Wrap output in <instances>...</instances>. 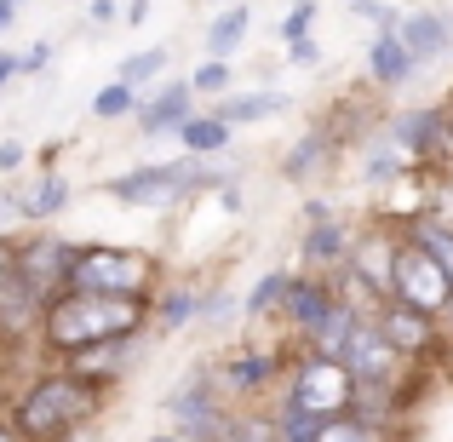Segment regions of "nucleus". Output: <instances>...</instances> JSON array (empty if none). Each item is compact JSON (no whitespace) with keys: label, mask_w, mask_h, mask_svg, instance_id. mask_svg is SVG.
<instances>
[{"label":"nucleus","mask_w":453,"mask_h":442,"mask_svg":"<svg viewBox=\"0 0 453 442\" xmlns=\"http://www.w3.org/2000/svg\"><path fill=\"white\" fill-rule=\"evenodd\" d=\"M219 391H224V379L212 374V368H189V374L166 391V420H173V431L189 437V442H224L230 437L235 414H224Z\"/></svg>","instance_id":"obj_6"},{"label":"nucleus","mask_w":453,"mask_h":442,"mask_svg":"<svg viewBox=\"0 0 453 442\" xmlns=\"http://www.w3.org/2000/svg\"><path fill=\"white\" fill-rule=\"evenodd\" d=\"M356 374L344 362H333V356H316V351H304L299 356V368H293V385H288V408H299L310 414V420H339V414H356Z\"/></svg>","instance_id":"obj_5"},{"label":"nucleus","mask_w":453,"mask_h":442,"mask_svg":"<svg viewBox=\"0 0 453 442\" xmlns=\"http://www.w3.org/2000/svg\"><path fill=\"white\" fill-rule=\"evenodd\" d=\"M23 161H29V150H23L18 138H6V144H0V173H18Z\"/></svg>","instance_id":"obj_33"},{"label":"nucleus","mask_w":453,"mask_h":442,"mask_svg":"<svg viewBox=\"0 0 453 442\" xmlns=\"http://www.w3.org/2000/svg\"><path fill=\"white\" fill-rule=\"evenodd\" d=\"M316 442H390L385 425L367 420V414H339V420H327L316 431Z\"/></svg>","instance_id":"obj_25"},{"label":"nucleus","mask_w":453,"mask_h":442,"mask_svg":"<svg viewBox=\"0 0 453 442\" xmlns=\"http://www.w3.org/2000/svg\"><path fill=\"white\" fill-rule=\"evenodd\" d=\"M150 18V0H127V23H144Z\"/></svg>","instance_id":"obj_39"},{"label":"nucleus","mask_w":453,"mask_h":442,"mask_svg":"<svg viewBox=\"0 0 453 442\" xmlns=\"http://www.w3.org/2000/svg\"><path fill=\"white\" fill-rule=\"evenodd\" d=\"M219 207L224 213H242V190H235V178H230V184H219Z\"/></svg>","instance_id":"obj_36"},{"label":"nucleus","mask_w":453,"mask_h":442,"mask_svg":"<svg viewBox=\"0 0 453 442\" xmlns=\"http://www.w3.org/2000/svg\"><path fill=\"white\" fill-rule=\"evenodd\" d=\"M207 305L212 299L196 293V288L161 293V305H155V333H178V328H189V322H207Z\"/></svg>","instance_id":"obj_21"},{"label":"nucleus","mask_w":453,"mask_h":442,"mask_svg":"<svg viewBox=\"0 0 453 442\" xmlns=\"http://www.w3.org/2000/svg\"><path fill=\"white\" fill-rule=\"evenodd\" d=\"M144 316L150 305L138 299H98V293H64L46 305V328H41V345L52 356H81L92 345H110V339H133L144 333Z\"/></svg>","instance_id":"obj_1"},{"label":"nucleus","mask_w":453,"mask_h":442,"mask_svg":"<svg viewBox=\"0 0 453 442\" xmlns=\"http://www.w3.org/2000/svg\"><path fill=\"white\" fill-rule=\"evenodd\" d=\"M247 29H253V6L247 0H235V6H224L219 18L207 23V58H219V64H230L235 46L247 41Z\"/></svg>","instance_id":"obj_19"},{"label":"nucleus","mask_w":453,"mask_h":442,"mask_svg":"<svg viewBox=\"0 0 453 442\" xmlns=\"http://www.w3.org/2000/svg\"><path fill=\"white\" fill-rule=\"evenodd\" d=\"M442 322H448V328H453V305H448V310H442Z\"/></svg>","instance_id":"obj_42"},{"label":"nucleus","mask_w":453,"mask_h":442,"mask_svg":"<svg viewBox=\"0 0 453 442\" xmlns=\"http://www.w3.org/2000/svg\"><path fill=\"white\" fill-rule=\"evenodd\" d=\"M207 184H230L219 161H196V155H178V161H150L133 167V173H115L104 178V196L127 201V207H178L184 196Z\"/></svg>","instance_id":"obj_3"},{"label":"nucleus","mask_w":453,"mask_h":442,"mask_svg":"<svg viewBox=\"0 0 453 442\" xmlns=\"http://www.w3.org/2000/svg\"><path fill=\"white\" fill-rule=\"evenodd\" d=\"M46 58H52V41H35L29 52H23V75H35V69H46Z\"/></svg>","instance_id":"obj_34"},{"label":"nucleus","mask_w":453,"mask_h":442,"mask_svg":"<svg viewBox=\"0 0 453 442\" xmlns=\"http://www.w3.org/2000/svg\"><path fill=\"white\" fill-rule=\"evenodd\" d=\"M413 69H419V64H413V52L402 46L396 29H385V35H373V41H367V75H373L379 87H402Z\"/></svg>","instance_id":"obj_16"},{"label":"nucleus","mask_w":453,"mask_h":442,"mask_svg":"<svg viewBox=\"0 0 453 442\" xmlns=\"http://www.w3.org/2000/svg\"><path fill=\"white\" fill-rule=\"evenodd\" d=\"M321 155H327V138H321V133H304L299 144L288 150L281 173H288V178H310V173H316V161H321Z\"/></svg>","instance_id":"obj_28"},{"label":"nucleus","mask_w":453,"mask_h":442,"mask_svg":"<svg viewBox=\"0 0 453 442\" xmlns=\"http://www.w3.org/2000/svg\"><path fill=\"white\" fill-rule=\"evenodd\" d=\"M166 64H173V52H166V46H150V52L121 58V75H115V81H127V87H138V92H144V81H155Z\"/></svg>","instance_id":"obj_27"},{"label":"nucleus","mask_w":453,"mask_h":442,"mask_svg":"<svg viewBox=\"0 0 453 442\" xmlns=\"http://www.w3.org/2000/svg\"><path fill=\"white\" fill-rule=\"evenodd\" d=\"M402 362H408V356L385 339V328H379V322H356L350 345H344V368L356 374V385H390Z\"/></svg>","instance_id":"obj_9"},{"label":"nucleus","mask_w":453,"mask_h":442,"mask_svg":"<svg viewBox=\"0 0 453 442\" xmlns=\"http://www.w3.org/2000/svg\"><path fill=\"white\" fill-rule=\"evenodd\" d=\"M288 92H235V98H224L212 115H224L230 127H253V121H270V115H281L288 110Z\"/></svg>","instance_id":"obj_22"},{"label":"nucleus","mask_w":453,"mask_h":442,"mask_svg":"<svg viewBox=\"0 0 453 442\" xmlns=\"http://www.w3.org/2000/svg\"><path fill=\"white\" fill-rule=\"evenodd\" d=\"M390 299L396 305H413V310H425V316H436L442 322V310L453 305V282H448V270L436 265L425 247H413L408 236H402V253H396V276H390Z\"/></svg>","instance_id":"obj_7"},{"label":"nucleus","mask_w":453,"mask_h":442,"mask_svg":"<svg viewBox=\"0 0 453 442\" xmlns=\"http://www.w3.org/2000/svg\"><path fill=\"white\" fill-rule=\"evenodd\" d=\"M98 402H104L98 385H87V379H75L69 368H58V374L35 379V385L23 391L12 420H18V431L29 442H64L69 431H81V425L98 414Z\"/></svg>","instance_id":"obj_2"},{"label":"nucleus","mask_w":453,"mask_h":442,"mask_svg":"<svg viewBox=\"0 0 453 442\" xmlns=\"http://www.w3.org/2000/svg\"><path fill=\"white\" fill-rule=\"evenodd\" d=\"M402 236H408L413 247H425V253H431L436 265L448 270V282H453V224H448V219H431V213H419V219L402 224Z\"/></svg>","instance_id":"obj_23"},{"label":"nucleus","mask_w":453,"mask_h":442,"mask_svg":"<svg viewBox=\"0 0 453 442\" xmlns=\"http://www.w3.org/2000/svg\"><path fill=\"white\" fill-rule=\"evenodd\" d=\"M339 310V288H333V276H293L288 299H281V322H288L293 333H316L321 322Z\"/></svg>","instance_id":"obj_12"},{"label":"nucleus","mask_w":453,"mask_h":442,"mask_svg":"<svg viewBox=\"0 0 453 442\" xmlns=\"http://www.w3.org/2000/svg\"><path fill=\"white\" fill-rule=\"evenodd\" d=\"M0 442H29V437L18 431V420H0Z\"/></svg>","instance_id":"obj_40"},{"label":"nucleus","mask_w":453,"mask_h":442,"mask_svg":"<svg viewBox=\"0 0 453 442\" xmlns=\"http://www.w3.org/2000/svg\"><path fill=\"white\" fill-rule=\"evenodd\" d=\"M281 374V356H270V351H235L230 362L219 368V379H224V391H265L270 379Z\"/></svg>","instance_id":"obj_17"},{"label":"nucleus","mask_w":453,"mask_h":442,"mask_svg":"<svg viewBox=\"0 0 453 442\" xmlns=\"http://www.w3.org/2000/svg\"><path fill=\"white\" fill-rule=\"evenodd\" d=\"M12 75H23V58L18 52H0V87H6Z\"/></svg>","instance_id":"obj_37"},{"label":"nucleus","mask_w":453,"mask_h":442,"mask_svg":"<svg viewBox=\"0 0 453 442\" xmlns=\"http://www.w3.org/2000/svg\"><path fill=\"white\" fill-rule=\"evenodd\" d=\"M288 64H299V69L321 64V41H293V46H288Z\"/></svg>","instance_id":"obj_32"},{"label":"nucleus","mask_w":453,"mask_h":442,"mask_svg":"<svg viewBox=\"0 0 453 442\" xmlns=\"http://www.w3.org/2000/svg\"><path fill=\"white\" fill-rule=\"evenodd\" d=\"M87 18L92 23H115V18H127V12L115 6V0H87Z\"/></svg>","instance_id":"obj_35"},{"label":"nucleus","mask_w":453,"mask_h":442,"mask_svg":"<svg viewBox=\"0 0 453 442\" xmlns=\"http://www.w3.org/2000/svg\"><path fill=\"white\" fill-rule=\"evenodd\" d=\"M155 288V259L144 247H115V242H87L69 270V293H98V299H138L150 305Z\"/></svg>","instance_id":"obj_4"},{"label":"nucleus","mask_w":453,"mask_h":442,"mask_svg":"<svg viewBox=\"0 0 453 442\" xmlns=\"http://www.w3.org/2000/svg\"><path fill=\"white\" fill-rule=\"evenodd\" d=\"M288 288H293V276L288 270H265V276L253 282V293H247V316H270V310H281V299H288Z\"/></svg>","instance_id":"obj_26"},{"label":"nucleus","mask_w":453,"mask_h":442,"mask_svg":"<svg viewBox=\"0 0 453 442\" xmlns=\"http://www.w3.org/2000/svg\"><path fill=\"white\" fill-rule=\"evenodd\" d=\"M12 23H18V0H0V35H6Z\"/></svg>","instance_id":"obj_38"},{"label":"nucleus","mask_w":453,"mask_h":442,"mask_svg":"<svg viewBox=\"0 0 453 442\" xmlns=\"http://www.w3.org/2000/svg\"><path fill=\"white\" fill-rule=\"evenodd\" d=\"M230 64H219V58H207V64H201V69H189V87H196V92H230Z\"/></svg>","instance_id":"obj_30"},{"label":"nucleus","mask_w":453,"mask_h":442,"mask_svg":"<svg viewBox=\"0 0 453 442\" xmlns=\"http://www.w3.org/2000/svg\"><path fill=\"white\" fill-rule=\"evenodd\" d=\"M75 201V184H69L64 173H46L41 184H35V196H23L18 201V219H29V224H46V219H58V213Z\"/></svg>","instance_id":"obj_20"},{"label":"nucleus","mask_w":453,"mask_h":442,"mask_svg":"<svg viewBox=\"0 0 453 442\" xmlns=\"http://www.w3.org/2000/svg\"><path fill=\"white\" fill-rule=\"evenodd\" d=\"M379 328H385V339L396 345L402 356H419V351L436 345V316H425V310H413V305H396V299L379 310Z\"/></svg>","instance_id":"obj_15"},{"label":"nucleus","mask_w":453,"mask_h":442,"mask_svg":"<svg viewBox=\"0 0 453 442\" xmlns=\"http://www.w3.org/2000/svg\"><path fill=\"white\" fill-rule=\"evenodd\" d=\"M350 12H356V18H367L379 35H385V29H396V23H402V12H396V6H385V0H350Z\"/></svg>","instance_id":"obj_31"},{"label":"nucleus","mask_w":453,"mask_h":442,"mask_svg":"<svg viewBox=\"0 0 453 442\" xmlns=\"http://www.w3.org/2000/svg\"><path fill=\"white\" fill-rule=\"evenodd\" d=\"M310 23H316V0H293V12L281 18V46H293V41H310Z\"/></svg>","instance_id":"obj_29"},{"label":"nucleus","mask_w":453,"mask_h":442,"mask_svg":"<svg viewBox=\"0 0 453 442\" xmlns=\"http://www.w3.org/2000/svg\"><path fill=\"white\" fill-rule=\"evenodd\" d=\"M75 253L81 247H69L64 236L41 230L29 236V242H18V265H23V282H29V293L41 299V305H52V299L69 293V270H75Z\"/></svg>","instance_id":"obj_8"},{"label":"nucleus","mask_w":453,"mask_h":442,"mask_svg":"<svg viewBox=\"0 0 453 442\" xmlns=\"http://www.w3.org/2000/svg\"><path fill=\"white\" fill-rule=\"evenodd\" d=\"M396 35H402V46L413 52V64H436V58L453 46V23L442 18L436 6H413V12H402V23H396Z\"/></svg>","instance_id":"obj_14"},{"label":"nucleus","mask_w":453,"mask_h":442,"mask_svg":"<svg viewBox=\"0 0 453 442\" xmlns=\"http://www.w3.org/2000/svg\"><path fill=\"white\" fill-rule=\"evenodd\" d=\"M230 138H235V127L224 121V115H189L178 144H184V155H196V161H219V155L230 150Z\"/></svg>","instance_id":"obj_18"},{"label":"nucleus","mask_w":453,"mask_h":442,"mask_svg":"<svg viewBox=\"0 0 453 442\" xmlns=\"http://www.w3.org/2000/svg\"><path fill=\"white\" fill-rule=\"evenodd\" d=\"M196 115V87L189 81H166V87L144 92V104H138V133L144 138H166V133H184V121Z\"/></svg>","instance_id":"obj_11"},{"label":"nucleus","mask_w":453,"mask_h":442,"mask_svg":"<svg viewBox=\"0 0 453 442\" xmlns=\"http://www.w3.org/2000/svg\"><path fill=\"white\" fill-rule=\"evenodd\" d=\"M448 133H453V98H448Z\"/></svg>","instance_id":"obj_43"},{"label":"nucleus","mask_w":453,"mask_h":442,"mask_svg":"<svg viewBox=\"0 0 453 442\" xmlns=\"http://www.w3.org/2000/svg\"><path fill=\"white\" fill-rule=\"evenodd\" d=\"M144 442H189V437H178V431H155V437H144Z\"/></svg>","instance_id":"obj_41"},{"label":"nucleus","mask_w":453,"mask_h":442,"mask_svg":"<svg viewBox=\"0 0 453 442\" xmlns=\"http://www.w3.org/2000/svg\"><path fill=\"white\" fill-rule=\"evenodd\" d=\"M69 374L75 379H87V385H115L121 374H133L138 368V333L133 339H110V345H92V351H81V356H69Z\"/></svg>","instance_id":"obj_13"},{"label":"nucleus","mask_w":453,"mask_h":442,"mask_svg":"<svg viewBox=\"0 0 453 442\" xmlns=\"http://www.w3.org/2000/svg\"><path fill=\"white\" fill-rule=\"evenodd\" d=\"M138 104H144V92L127 87V81H110V87L92 92V115L98 121H127V115H138Z\"/></svg>","instance_id":"obj_24"},{"label":"nucleus","mask_w":453,"mask_h":442,"mask_svg":"<svg viewBox=\"0 0 453 442\" xmlns=\"http://www.w3.org/2000/svg\"><path fill=\"white\" fill-rule=\"evenodd\" d=\"M390 138H396V144L408 150L419 167H431L436 155H448V150H453V133H448V104H436V110H402L396 121H390Z\"/></svg>","instance_id":"obj_10"}]
</instances>
